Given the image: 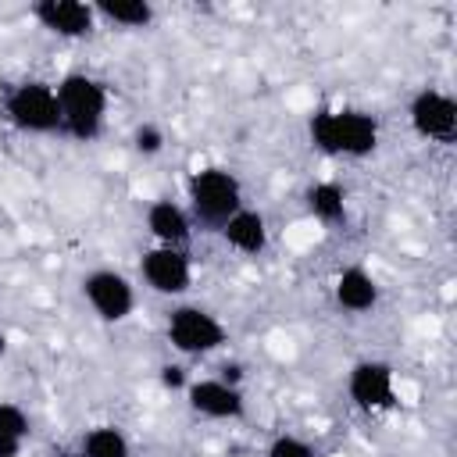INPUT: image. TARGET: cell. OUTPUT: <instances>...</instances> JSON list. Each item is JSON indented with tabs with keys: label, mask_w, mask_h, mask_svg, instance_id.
Instances as JSON below:
<instances>
[{
	"label": "cell",
	"mask_w": 457,
	"mask_h": 457,
	"mask_svg": "<svg viewBox=\"0 0 457 457\" xmlns=\"http://www.w3.org/2000/svg\"><path fill=\"white\" fill-rule=\"evenodd\" d=\"M307 136L328 157H368L378 146V121L357 107L318 111L307 121Z\"/></svg>",
	"instance_id": "1"
},
{
	"label": "cell",
	"mask_w": 457,
	"mask_h": 457,
	"mask_svg": "<svg viewBox=\"0 0 457 457\" xmlns=\"http://www.w3.org/2000/svg\"><path fill=\"white\" fill-rule=\"evenodd\" d=\"M54 93H57V107H61V132L79 143L96 139L104 129V114H107L104 82L86 71H71L54 86Z\"/></svg>",
	"instance_id": "2"
},
{
	"label": "cell",
	"mask_w": 457,
	"mask_h": 457,
	"mask_svg": "<svg viewBox=\"0 0 457 457\" xmlns=\"http://www.w3.org/2000/svg\"><path fill=\"white\" fill-rule=\"evenodd\" d=\"M189 214L204 228H218L243 207V186L228 168H200L189 175Z\"/></svg>",
	"instance_id": "3"
},
{
	"label": "cell",
	"mask_w": 457,
	"mask_h": 457,
	"mask_svg": "<svg viewBox=\"0 0 457 457\" xmlns=\"http://www.w3.org/2000/svg\"><path fill=\"white\" fill-rule=\"evenodd\" d=\"M4 114L14 129L32 132V136H50L61 132V107H57V93L50 82H21L7 93L4 100Z\"/></svg>",
	"instance_id": "4"
},
{
	"label": "cell",
	"mask_w": 457,
	"mask_h": 457,
	"mask_svg": "<svg viewBox=\"0 0 457 457\" xmlns=\"http://www.w3.org/2000/svg\"><path fill=\"white\" fill-rule=\"evenodd\" d=\"M168 343L186 357H204L225 343V325L211 311L196 303H182L168 314Z\"/></svg>",
	"instance_id": "5"
},
{
	"label": "cell",
	"mask_w": 457,
	"mask_h": 457,
	"mask_svg": "<svg viewBox=\"0 0 457 457\" xmlns=\"http://www.w3.org/2000/svg\"><path fill=\"white\" fill-rule=\"evenodd\" d=\"M82 296L100 321H125L136 307L132 282L114 268H96L82 278Z\"/></svg>",
	"instance_id": "6"
},
{
	"label": "cell",
	"mask_w": 457,
	"mask_h": 457,
	"mask_svg": "<svg viewBox=\"0 0 457 457\" xmlns=\"http://www.w3.org/2000/svg\"><path fill=\"white\" fill-rule=\"evenodd\" d=\"M407 118L421 139L453 143V136H457V104L443 89H418L407 107Z\"/></svg>",
	"instance_id": "7"
},
{
	"label": "cell",
	"mask_w": 457,
	"mask_h": 457,
	"mask_svg": "<svg viewBox=\"0 0 457 457\" xmlns=\"http://www.w3.org/2000/svg\"><path fill=\"white\" fill-rule=\"evenodd\" d=\"M143 282L161 293V296H182L193 282V268H189V253L179 246H154L143 253L139 261Z\"/></svg>",
	"instance_id": "8"
},
{
	"label": "cell",
	"mask_w": 457,
	"mask_h": 457,
	"mask_svg": "<svg viewBox=\"0 0 457 457\" xmlns=\"http://www.w3.org/2000/svg\"><path fill=\"white\" fill-rule=\"evenodd\" d=\"M346 393L361 411H389L396 403L393 368L386 361H357L346 375Z\"/></svg>",
	"instance_id": "9"
},
{
	"label": "cell",
	"mask_w": 457,
	"mask_h": 457,
	"mask_svg": "<svg viewBox=\"0 0 457 457\" xmlns=\"http://www.w3.org/2000/svg\"><path fill=\"white\" fill-rule=\"evenodd\" d=\"M32 18L46 32H54L61 39H82L96 25L93 4H86V0H36L32 4Z\"/></svg>",
	"instance_id": "10"
},
{
	"label": "cell",
	"mask_w": 457,
	"mask_h": 457,
	"mask_svg": "<svg viewBox=\"0 0 457 457\" xmlns=\"http://www.w3.org/2000/svg\"><path fill=\"white\" fill-rule=\"evenodd\" d=\"M186 400L196 414L214 418V421H236L246 414V400L239 386H228L221 378H196L186 386Z\"/></svg>",
	"instance_id": "11"
},
{
	"label": "cell",
	"mask_w": 457,
	"mask_h": 457,
	"mask_svg": "<svg viewBox=\"0 0 457 457\" xmlns=\"http://www.w3.org/2000/svg\"><path fill=\"white\" fill-rule=\"evenodd\" d=\"M146 228L157 239V246H186L193 236V218L175 200H154L146 207Z\"/></svg>",
	"instance_id": "12"
},
{
	"label": "cell",
	"mask_w": 457,
	"mask_h": 457,
	"mask_svg": "<svg viewBox=\"0 0 457 457\" xmlns=\"http://www.w3.org/2000/svg\"><path fill=\"white\" fill-rule=\"evenodd\" d=\"M221 239H225L236 253L257 257V253H264V246H268V221H264L261 211L239 207V211L221 225Z\"/></svg>",
	"instance_id": "13"
},
{
	"label": "cell",
	"mask_w": 457,
	"mask_h": 457,
	"mask_svg": "<svg viewBox=\"0 0 457 457\" xmlns=\"http://www.w3.org/2000/svg\"><path fill=\"white\" fill-rule=\"evenodd\" d=\"M332 293H336V303H339L343 311H350V314H364V311H371V307L378 303V282H375V275H371L368 268H361V264L343 268Z\"/></svg>",
	"instance_id": "14"
},
{
	"label": "cell",
	"mask_w": 457,
	"mask_h": 457,
	"mask_svg": "<svg viewBox=\"0 0 457 457\" xmlns=\"http://www.w3.org/2000/svg\"><path fill=\"white\" fill-rule=\"evenodd\" d=\"M93 14L111 21V25H121V29H146L154 21V4H146V0H96Z\"/></svg>",
	"instance_id": "15"
},
{
	"label": "cell",
	"mask_w": 457,
	"mask_h": 457,
	"mask_svg": "<svg viewBox=\"0 0 457 457\" xmlns=\"http://www.w3.org/2000/svg\"><path fill=\"white\" fill-rule=\"evenodd\" d=\"M307 211L325 225L346 221V189L339 182H314L307 189Z\"/></svg>",
	"instance_id": "16"
},
{
	"label": "cell",
	"mask_w": 457,
	"mask_h": 457,
	"mask_svg": "<svg viewBox=\"0 0 457 457\" xmlns=\"http://www.w3.org/2000/svg\"><path fill=\"white\" fill-rule=\"evenodd\" d=\"M79 453L82 457H129V439L114 425H96L82 436Z\"/></svg>",
	"instance_id": "17"
},
{
	"label": "cell",
	"mask_w": 457,
	"mask_h": 457,
	"mask_svg": "<svg viewBox=\"0 0 457 457\" xmlns=\"http://www.w3.org/2000/svg\"><path fill=\"white\" fill-rule=\"evenodd\" d=\"M0 432H7V436H14V439H29L32 421H29V414H25L18 403L0 400Z\"/></svg>",
	"instance_id": "18"
},
{
	"label": "cell",
	"mask_w": 457,
	"mask_h": 457,
	"mask_svg": "<svg viewBox=\"0 0 457 457\" xmlns=\"http://www.w3.org/2000/svg\"><path fill=\"white\" fill-rule=\"evenodd\" d=\"M132 146H136V154H143V157H157V154L164 150V132H161L154 121H143V125H136V132H132Z\"/></svg>",
	"instance_id": "19"
},
{
	"label": "cell",
	"mask_w": 457,
	"mask_h": 457,
	"mask_svg": "<svg viewBox=\"0 0 457 457\" xmlns=\"http://www.w3.org/2000/svg\"><path fill=\"white\" fill-rule=\"evenodd\" d=\"M268 457H314V450L296 436H275L268 446Z\"/></svg>",
	"instance_id": "20"
},
{
	"label": "cell",
	"mask_w": 457,
	"mask_h": 457,
	"mask_svg": "<svg viewBox=\"0 0 457 457\" xmlns=\"http://www.w3.org/2000/svg\"><path fill=\"white\" fill-rule=\"evenodd\" d=\"M161 386H164V389H186V386H189L186 368H182V364H164V368H161Z\"/></svg>",
	"instance_id": "21"
},
{
	"label": "cell",
	"mask_w": 457,
	"mask_h": 457,
	"mask_svg": "<svg viewBox=\"0 0 457 457\" xmlns=\"http://www.w3.org/2000/svg\"><path fill=\"white\" fill-rule=\"evenodd\" d=\"M218 378L228 382V386H239V382H243V364H239V361H225V364L218 368Z\"/></svg>",
	"instance_id": "22"
},
{
	"label": "cell",
	"mask_w": 457,
	"mask_h": 457,
	"mask_svg": "<svg viewBox=\"0 0 457 457\" xmlns=\"http://www.w3.org/2000/svg\"><path fill=\"white\" fill-rule=\"evenodd\" d=\"M21 446H25V439H14V436L0 432V457H21Z\"/></svg>",
	"instance_id": "23"
},
{
	"label": "cell",
	"mask_w": 457,
	"mask_h": 457,
	"mask_svg": "<svg viewBox=\"0 0 457 457\" xmlns=\"http://www.w3.org/2000/svg\"><path fill=\"white\" fill-rule=\"evenodd\" d=\"M4 353H7V332L0 328V357H4Z\"/></svg>",
	"instance_id": "24"
},
{
	"label": "cell",
	"mask_w": 457,
	"mask_h": 457,
	"mask_svg": "<svg viewBox=\"0 0 457 457\" xmlns=\"http://www.w3.org/2000/svg\"><path fill=\"white\" fill-rule=\"evenodd\" d=\"M61 457H82V453H61Z\"/></svg>",
	"instance_id": "25"
}]
</instances>
